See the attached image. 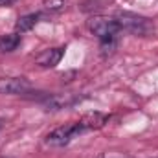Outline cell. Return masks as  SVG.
<instances>
[{
    "instance_id": "obj_1",
    "label": "cell",
    "mask_w": 158,
    "mask_h": 158,
    "mask_svg": "<svg viewBox=\"0 0 158 158\" xmlns=\"http://www.w3.org/2000/svg\"><path fill=\"white\" fill-rule=\"evenodd\" d=\"M86 28L92 35H96L99 42H101V48L103 50H110L114 48L116 39H118V33L121 31L116 17H105V15H94L86 20Z\"/></svg>"
},
{
    "instance_id": "obj_2",
    "label": "cell",
    "mask_w": 158,
    "mask_h": 158,
    "mask_svg": "<svg viewBox=\"0 0 158 158\" xmlns=\"http://www.w3.org/2000/svg\"><path fill=\"white\" fill-rule=\"evenodd\" d=\"M79 134H83V129L77 121H72V123H66L63 127H57L53 129L50 134H46L44 138V143L50 145V147H64L68 145L74 138H77Z\"/></svg>"
},
{
    "instance_id": "obj_3",
    "label": "cell",
    "mask_w": 158,
    "mask_h": 158,
    "mask_svg": "<svg viewBox=\"0 0 158 158\" xmlns=\"http://www.w3.org/2000/svg\"><path fill=\"white\" fill-rule=\"evenodd\" d=\"M121 31H129L134 35H147L153 30V24L145 17H138L134 13H119L116 17Z\"/></svg>"
},
{
    "instance_id": "obj_4",
    "label": "cell",
    "mask_w": 158,
    "mask_h": 158,
    "mask_svg": "<svg viewBox=\"0 0 158 158\" xmlns=\"http://www.w3.org/2000/svg\"><path fill=\"white\" fill-rule=\"evenodd\" d=\"M31 92V83L26 77H0V94L22 96Z\"/></svg>"
},
{
    "instance_id": "obj_5",
    "label": "cell",
    "mask_w": 158,
    "mask_h": 158,
    "mask_svg": "<svg viewBox=\"0 0 158 158\" xmlns=\"http://www.w3.org/2000/svg\"><path fill=\"white\" fill-rule=\"evenodd\" d=\"M64 55V48H48V50H42L39 55L35 57V64H39L40 68H53L61 63Z\"/></svg>"
},
{
    "instance_id": "obj_6",
    "label": "cell",
    "mask_w": 158,
    "mask_h": 158,
    "mask_svg": "<svg viewBox=\"0 0 158 158\" xmlns=\"http://www.w3.org/2000/svg\"><path fill=\"white\" fill-rule=\"evenodd\" d=\"M107 121H109V116L103 114V112H99V110L86 112V114H83V116L77 119V123L81 125L83 132H86V131H98V129H101Z\"/></svg>"
},
{
    "instance_id": "obj_7",
    "label": "cell",
    "mask_w": 158,
    "mask_h": 158,
    "mask_svg": "<svg viewBox=\"0 0 158 158\" xmlns=\"http://www.w3.org/2000/svg\"><path fill=\"white\" fill-rule=\"evenodd\" d=\"M40 13H30V15H24V17H20L19 20H17V24H15V30H17V33H24V31H30L37 22L40 20Z\"/></svg>"
},
{
    "instance_id": "obj_8",
    "label": "cell",
    "mask_w": 158,
    "mask_h": 158,
    "mask_svg": "<svg viewBox=\"0 0 158 158\" xmlns=\"http://www.w3.org/2000/svg\"><path fill=\"white\" fill-rule=\"evenodd\" d=\"M20 44V35L19 33H7V35H0V52L2 53H9L15 52Z\"/></svg>"
},
{
    "instance_id": "obj_9",
    "label": "cell",
    "mask_w": 158,
    "mask_h": 158,
    "mask_svg": "<svg viewBox=\"0 0 158 158\" xmlns=\"http://www.w3.org/2000/svg\"><path fill=\"white\" fill-rule=\"evenodd\" d=\"M64 0H44L42 2V7L46 9V11H50V13H59V11H63L64 9Z\"/></svg>"
},
{
    "instance_id": "obj_10",
    "label": "cell",
    "mask_w": 158,
    "mask_h": 158,
    "mask_svg": "<svg viewBox=\"0 0 158 158\" xmlns=\"http://www.w3.org/2000/svg\"><path fill=\"white\" fill-rule=\"evenodd\" d=\"M17 0H0V7H9V6H13Z\"/></svg>"
},
{
    "instance_id": "obj_11",
    "label": "cell",
    "mask_w": 158,
    "mask_h": 158,
    "mask_svg": "<svg viewBox=\"0 0 158 158\" xmlns=\"http://www.w3.org/2000/svg\"><path fill=\"white\" fill-rule=\"evenodd\" d=\"M105 158H131V156H105Z\"/></svg>"
},
{
    "instance_id": "obj_12",
    "label": "cell",
    "mask_w": 158,
    "mask_h": 158,
    "mask_svg": "<svg viewBox=\"0 0 158 158\" xmlns=\"http://www.w3.org/2000/svg\"><path fill=\"white\" fill-rule=\"evenodd\" d=\"M4 158H7V156H4Z\"/></svg>"
}]
</instances>
